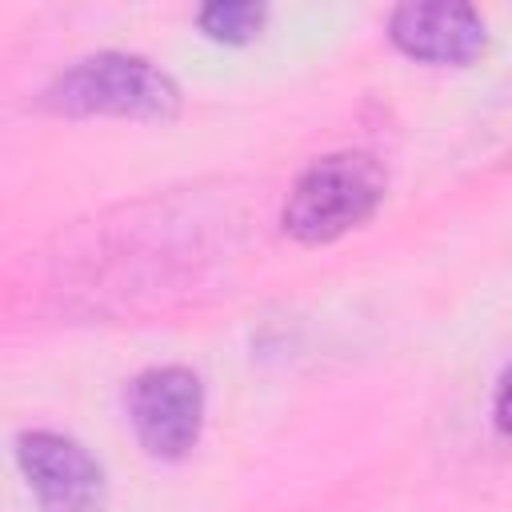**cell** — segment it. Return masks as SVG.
<instances>
[{
    "label": "cell",
    "instance_id": "obj_6",
    "mask_svg": "<svg viewBox=\"0 0 512 512\" xmlns=\"http://www.w3.org/2000/svg\"><path fill=\"white\" fill-rule=\"evenodd\" d=\"M268 20V8L264 4H252V0H216V4H204L196 12V24L208 40H220V44H248L260 36Z\"/></svg>",
    "mask_w": 512,
    "mask_h": 512
},
{
    "label": "cell",
    "instance_id": "obj_2",
    "mask_svg": "<svg viewBox=\"0 0 512 512\" xmlns=\"http://www.w3.org/2000/svg\"><path fill=\"white\" fill-rule=\"evenodd\" d=\"M388 172L372 152L344 148L316 156L288 188L280 208V228L296 244H332L344 232L360 228L384 200Z\"/></svg>",
    "mask_w": 512,
    "mask_h": 512
},
{
    "label": "cell",
    "instance_id": "obj_7",
    "mask_svg": "<svg viewBox=\"0 0 512 512\" xmlns=\"http://www.w3.org/2000/svg\"><path fill=\"white\" fill-rule=\"evenodd\" d=\"M492 416H496V428L512 436V364L500 372L496 380V396H492Z\"/></svg>",
    "mask_w": 512,
    "mask_h": 512
},
{
    "label": "cell",
    "instance_id": "obj_5",
    "mask_svg": "<svg viewBox=\"0 0 512 512\" xmlns=\"http://www.w3.org/2000/svg\"><path fill=\"white\" fill-rule=\"evenodd\" d=\"M388 40L420 64H452L464 68L484 52V16L472 4L428 0V4H400L388 16Z\"/></svg>",
    "mask_w": 512,
    "mask_h": 512
},
{
    "label": "cell",
    "instance_id": "obj_1",
    "mask_svg": "<svg viewBox=\"0 0 512 512\" xmlns=\"http://www.w3.org/2000/svg\"><path fill=\"white\" fill-rule=\"evenodd\" d=\"M40 108L88 120V116H116V120H172L180 112V84L136 52H96L48 80L40 92Z\"/></svg>",
    "mask_w": 512,
    "mask_h": 512
},
{
    "label": "cell",
    "instance_id": "obj_3",
    "mask_svg": "<svg viewBox=\"0 0 512 512\" xmlns=\"http://www.w3.org/2000/svg\"><path fill=\"white\" fill-rule=\"evenodd\" d=\"M124 408L136 444L152 460H180L204 428V384L184 364H156L132 376Z\"/></svg>",
    "mask_w": 512,
    "mask_h": 512
},
{
    "label": "cell",
    "instance_id": "obj_4",
    "mask_svg": "<svg viewBox=\"0 0 512 512\" xmlns=\"http://www.w3.org/2000/svg\"><path fill=\"white\" fill-rule=\"evenodd\" d=\"M16 468L36 496L40 512H100L104 508V464L72 436L52 428H24L12 440Z\"/></svg>",
    "mask_w": 512,
    "mask_h": 512
}]
</instances>
